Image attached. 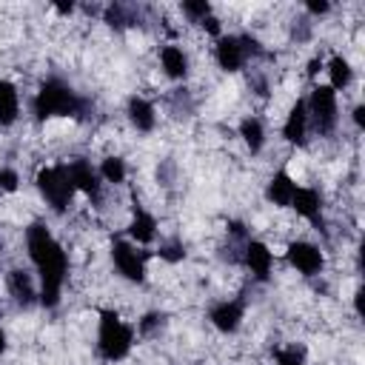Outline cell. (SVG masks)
<instances>
[{
	"label": "cell",
	"instance_id": "obj_12",
	"mask_svg": "<svg viewBox=\"0 0 365 365\" xmlns=\"http://www.w3.org/2000/svg\"><path fill=\"white\" fill-rule=\"evenodd\" d=\"M308 134H311V125H308V108H305V97H302L288 108V114L282 120V140L288 145L302 148L308 143Z\"/></svg>",
	"mask_w": 365,
	"mask_h": 365
},
{
	"label": "cell",
	"instance_id": "obj_16",
	"mask_svg": "<svg viewBox=\"0 0 365 365\" xmlns=\"http://www.w3.org/2000/svg\"><path fill=\"white\" fill-rule=\"evenodd\" d=\"M157 231H160L157 217L151 211H145V208H137L131 214V220H128V228H125L128 237L125 240H131L134 245H148V242L157 240Z\"/></svg>",
	"mask_w": 365,
	"mask_h": 365
},
{
	"label": "cell",
	"instance_id": "obj_15",
	"mask_svg": "<svg viewBox=\"0 0 365 365\" xmlns=\"http://www.w3.org/2000/svg\"><path fill=\"white\" fill-rule=\"evenodd\" d=\"M6 288L14 297V302L23 305V308H31L37 302V279L29 271H20V268L9 271L6 274Z\"/></svg>",
	"mask_w": 365,
	"mask_h": 365
},
{
	"label": "cell",
	"instance_id": "obj_7",
	"mask_svg": "<svg viewBox=\"0 0 365 365\" xmlns=\"http://www.w3.org/2000/svg\"><path fill=\"white\" fill-rule=\"evenodd\" d=\"M111 262L117 268V274L125 279V282H145V274H148V265H145V251H140V245H134L131 240H114L111 242Z\"/></svg>",
	"mask_w": 365,
	"mask_h": 365
},
{
	"label": "cell",
	"instance_id": "obj_27",
	"mask_svg": "<svg viewBox=\"0 0 365 365\" xmlns=\"http://www.w3.org/2000/svg\"><path fill=\"white\" fill-rule=\"evenodd\" d=\"M17 188H20V174H17V168L3 165V168H0V191L14 194Z\"/></svg>",
	"mask_w": 365,
	"mask_h": 365
},
{
	"label": "cell",
	"instance_id": "obj_18",
	"mask_svg": "<svg viewBox=\"0 0 365 365\" xmlns=\"http://www.w3.org/2000/svg\"><path fill=\"white\" fill-rule=\"evenodd\" d=\"M160 68L168 80H185L188 77V54L180 46L168 43L160 48Z\"/></svg>",
	"mask_w": 365,
	"mask_h": 365
},
{
	"label": "cell",
	"instance_id": "obj_19",
	"mask_svg": "<svg viewBox=\"0 0 365 365\" xmlns=\"http://www.w3.org/2000/svg\"><path fill=\"white\" fill-rule=\"evenodd\" d=\"M20 117V91L11 80L0 77V128L14 125Z\"/></svg>",
	"mask_w": 365,
	"mask_h": 365
},
{
	"label": "cell",
	"instance_id": "obj_3",
	"mask_svg": "<svg viewBox=\"0 0 365 365\" xmlns=\"http://www.w3.org/2000/svg\"><path fill=\"white\" fill-rule=\"evenodd\" d=\"M137 331L117 311H100L97 319V354L106 362H123L134 348Z\"/></svg>",
	"mask_w": 365,
	"mask_h": 365
},
{
	"label": "cell",
	"instance_id": "obj_13",
	"mask_svg": "<svg viewBox=\"0 0 365 365\" xmlns=\"http://www.w3.org/2000/svg\"><path fill=\"white\" fill-rule=\"evenodd\" d=\"M291 208L297 211V217H302L305 222L322 228V194L314 185H297V194L291 200Z\"/></svg>",
	"mask_w": 365,
	"mask_h": 365
},
{
	"label": "cell",
	"instance_id": "obj_2",
	"mask_svg": "<svg viewBox=\"0 0 365 365\" xmlns=\"http://www.w3.org/2000/svg\"><path fill=\"white\" fill-rule=\"evenodd\" d=\"M86 111H88V100L80 97L60 77L43 80L40 88L34 91V100H31V114L37 123H46L54 117H86Z\"/></svg>",
	"mask_w": 365,
	"mask_h": 365
},
{
	"label": "cell",
	"instance_id": "obj_10",
	"mask_svg": "<svg viewBox=\"0 0 365 365\" xmlns=\"http://www.w3.org/2000/svg\"><path fill=\"white\" fill-rule=\"evenodd\" d=\"M240 259L242 265L251 271V277L257 282H265L271 279V271H274V251L262 242V240H245L242 242V251H240Z\"/></svg>",
	"mask_w": 365,
	"mask_h": 365
},
{
	"label": "cell",
	"instance_id": "obj_31",
	"mask_svg": "<svg viewBox=\"0 0 365 365\" xmlns=\"http://www.w3.org/2000/svg\"><path fill=\"white\" fill-rule=\"evenodd\" d=\"M362 114H365V108H362V106H354V123H356V128H362V125H365Z\"/></svg>",
	"mask_w": 365,
	"mask_h": 365
},
{
	"label": "cell",
	"instance_id": "obj_17",
	"mask_svg": "<svg viewBox=\"0 0 365 365\" xmlns=\"http://www.w3.org/2000/svg\"><path fill=\"white\" fill-rule=\"evenodd\" d=\"M297 194V180L288 171H277L265 185V200L274 208H291V200Z\"/></svg>",
	"mask_w": 365,
	"mask_h": 365
},
{
	"label": "cell",
	"instance_id": "obj_4",
	"mask_svg": "<svg viewBox=\"0 0 365 365\" xmlns=\"http://www.w3.org/2000/svg\"><path fill=\"white\" fill-rule=\"evenodd\" d=\"M34 185L40 191V197L46 200V205L54 211V214H66L71 200H74V182L68 177V168L66 163H54V165H43L34 177Z\"/></svg>",
	"mask_w": 365,
	"mask_h": 365
},
{
	"label": "cell",
	"instance_id": "obj_25",
	"mask_svg": "<svg viewBox=\"0 0 365 365\" xmlns=\"http://www.w3.org/2000/svg\"><path fill=\"white\" fill-rule=\"evenodd\" d=\"M163 322H165V314L151 311V314H145L143 319H137L134 331H137V334H143V336H151V334H157V331L163 328Z\"/></svg>",
	"mask_w": 365,
	"mask_h": 365
},
{
	"label": "cell",
	"instance_id": "obj_23",
	"mask_svg": "<svg viewBox=\"0 0 365 365\" xmlns=\"http://www.w3.org/2000/svg\"><path fill=\"white\" fill-rule=\"evenodd\" d=\"M103 20H106L108 26H114V29H125V26H134L131 9H128V6H123V3H111V6L106 9Z\"/></svg>",
	"mask_w": 365,
	"mask_h": 365
},
{
	"label": "cell",
	"instance_id": "obj_28",
	"mask_svg": "<svg viewBox=\"0 0 365 365\" xmlns=\"http://www.w3.org/2000/svg\"><path fill=\"white\" fill-rule=\"evenodd\" d=\"M160 257L168 259V262H180V259L185 257V251H182L180 242H163V245H160Z\"/></svg>",
	"mask_w": 365,
	"mask_h": 365
},
{
	"label": "cell",
	"instance_id": "obj_21",
	"mask_svg": "<svg viewBox=\"0 0 365 365\" xmlns=\"http://www.w3.org/2000/svg\"><path fill=\"white\" fill-rule=\"evenodd\" d=\"M325 74H328V83H325V86H331L336 94L345 91V88L351 86V80H354V68H351V63H348L342 54H334V57L325 63Z\"/></svg>",
	"mask_w": 365,
	"mask_h": 365
},
{
	"label": "cell",
	"instance_id": "obj_32",
	"mask_svg": "<svg viewBox=\"0 0 365 365\" xmlns=\"http://www.w3.org/2000/svg\"><path fill=\"white\" fill-rule=\"evenodd\" d=\"M3 351H6V331L0 328V354H3Z\"/></svg>",
	"mask_w": 365,
	"mask_h": 365
},
{
	"label": "cell",
	"instance_id": "obj_22",
	"mask_svg": "<svg viewBox=\"0 0 365 365\" xmlns=\"http://www.w3.org/2000/svg\"><path fill=\"white\" fill-rule=\"evenodd\" d=\"M97 174H100V180H103V182L120 185V182H125L128 168H125V160H123V157H114V154H111V157H106V160L100 163Z\"/></svg>",
	"mask_w": 365,
	"mask_h": 365
},
{
	"label": "cell",
	"instance_id": "obj_24",
	"mask_svg": "<svg viewBox=\"0 0 365 365\" xmlns=\"http://www.w3.org/2000/svg\"><path fill=\"white\" fill-rule=\"evenodd\" d=\"M180 9H182V14H185L191 23H200V26H202V20H205V17H211V14H214V9H211V3H208V0H185Z\"/></svg>",
	"mask_w": 365,
	"mask_h": 365
},
{
	"label": "cell",
	"instance_id": "obj_29",
	"mask_svg": "<svg viewBox=\"0 0 365 365\" xmlns=\"http://www.w3.org/2000/svg\"><path fill=\"white\" fill-rule=\"evenodd\" d=\"M305 9H308V14H328L331 11V3L328 0H308Z\"/></svg>",
	"mask_w": 365,
	"mask_h": 365
},
{
	"label": "cell",
	"instance_id": "obj_11",
	"mask_svg": "<svg viewBox=\"0 0 365 365\" xmlns=\"http://www.w3.org/2000/svg\"><path fill=\"white\" fill-rule=\"evenodd\" d=\"M242 319H245V302L242 299L228 297V299H220V302H214L208 308V322L220 334H237L240 325H242Z\"/></svg>",
	"mask_w": 365,
	"mask_h": 365
},
{
	"label": "cell",
	"instance_id": "obj_26",
	"mask_svg": "<svg viewBox=\"0 0 365 365\" xmlns=\"http://www.w3.org/2000/svg\"><path fill=\"white\" fill-rule=\"evenodd\" d=\"M274 362H277V365H308V362H305L302 348H297V345L279 348V351L274 354Z\"/></svg>",
	"mask_w": 365,
	"mask_h": 365
},
{
	"label": "cell",
	"instance_id": "obj_8",
	"mask_svg": "<svg viewBox=\"0 0 365 365\" xmlns=\"http://www.w3.org/2000/svg\"><path fill=\"white\" fill-rule=\"evenodd\" d=\"M285 259H288V265H291L294 271H299L302 277H317V274H322V268H325V257H322L319 245L305 242V240L288 242Z\"/></svg>",
	"mask_w": 365,
	"mask_h": 365
},
{
	"label": "cell",
	"instance_id": "obj_9",
	"mask_svg": "<svg viewBox=\"0 0 365 365\" xmlns=\"http://www.w3.org/2000/svg\"><path fill=\"white\" fill-rule=\"evenodd\" d=\"M66 168H68V177L74 182V191L83 194V197H88L91 202H100V197H103V180H100L97 168L88 160H83V157L68 160Z\"/></svg>",
	"mask_w": 365,
	"mask_h": 365
},
{
	"label": "cell",
	"instance_id": "obj_30",
	"mask_svg": "<svg viewBox=\"0 0 365 365\" xmlns=\"http://www.w3.org/2000/svg\"><path fill=\"white\" fill-rule=\"evenodd\" d=\"M319 71H325V63H322L319 57H314V60L308 63V80H317Z\"/></svg>",
	"mask_w": 365,
	"mask_h": 365
},
{
	"label": "cell",
	"instance_id": "obj_20",
	"mask_svg": "<svg viewBox=\"0 0 365 365\" xmlns=\"http://www.w3.org/2000/svg\"><path fill=\"white\" fill-rule=\"evenodd\" d=\"M240 140L245 143V148L251 151V154H259L262 148H265V123L259 120V117H254V114H248V117H242L240 120Z\"/></svg>",
	"mask_w": 365,
	"mask_h": 365
},
{
	"label": "cell",
	"instance_id": "obj_14",
	"mask_svg": "<svg viewBox=\"0 0 365 365\" xmlns=\"http://www.w3.org/2000/svg\"><path fill=\"white\" fill-rule=\"evenodd\" d=\"M125 117H128V123H131L140 134H148V131L157 128V108H154L151 100H145V97H140V94H131V97H128V103H125Z\"/></svg>",
	"mask_w": 365,
	"mask_h": 365
},
{
	"label": "cell",
	"instance_id": "obj_5",
	"mask_svg": "<svg viewBox=\"0 0 365 365\" xmlns=\"http://www.w3.org/2000/svg\"><path fill=\"white\" fill-rule=\"evenodd\" d=\"M305 108H308V125L311 131H317L319 137L334 134V128L339 125V97L331 86L317 83L311 88V94L305 97Z\"/></svg>",
	"mask_w": 365,
	"mask_h": 365
},
{
	"label": "cell",
	"instance_id": "obj_1",
	"mask_svg": "<svg viewBox=\"0 0 365 365\" xmlns=\"http://www.w3.org/2000/svg\"><path fill=\"white\" fill-rule=\"evenodd\" d=\"M26 254L34 265L37 279V302L43 308H57L63 297V285L68 279V254L54 240L46 222H31L26 228Z\"/></svg>",
	"mask_w": 365,
	"mask_h": 365
},
{
	"label": "cell",
	"instance_id": "obj_6",
	"mask_svg": "<svg viewBox=\"0 0 365 365\" xmlns=\"http://www.w3.org/2000/svg\"><path fill=\"white\" fill-rule=\"evenodd\" d=\"M262 54V46L257 43V37L251 34H220L217 37V46H214V60L222 71L234 74V71H242L245 63L251 57H259Z\"/></svg>",
	"mask_w": 365,
	"mask_h": 365
}]
</instances>
